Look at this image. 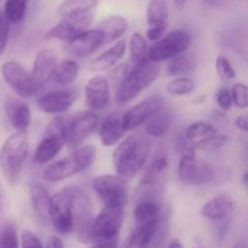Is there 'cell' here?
I'll use <instances>...</instances> for the list:
<instances>
[{
	"instance_id": "48",
	"label": "cell",
	"mask_w": 248,
	"mask_h": 248,
	"mask_svg": "<svg viewBox=\"0 0 248 248\" xmlns=\"http://www.w3.org/2000/svg\"><path fill=\"white\" fill-rule=\"evenodd\" d=\"M87 248H118V244H116V241L107 242V244L92 245V246H90V247H87Z\"/></svg>"
},
{
	"instance_id": "20",
	"label": "cell",
	"mask_w": 248,
	"mask_h": 248,
	"mask_svg": "<svg viewBox=\"0 0 248 248\" xmlns=\"http://www.w3.org/2000/svg\"><path fill=\"white\" fill-rule=\"evenodd\" d=\"M165 224L166 219L164 217L137 224L128 239V248H147L150 246L161 234Z\"/></svg>"
},
{
	"instance_id": "51",
	"label": "cell",
	"mask_w": 248,
	"mask_h": 248,
	"mask_svg": "<svg viewBox=\"0 0 248 248\" xmlns=\"http://www.w3.org/2000/svg\"><path fill=\"white\" fill-rule=\"evenodd\" d=\"M242 186L248 191V171L245 172L244 177H242Z\"/></svg>"
},
{
	"instance_id": "40",
	"label": "cell",
	"mask_w": 248,
	"mask_h": 248,
	"mask_svg": "<svg viewBox=\"0 0 248 248\" xmlns=\"http://www.w3.org/2000/svg\"><path fill=\"white\" fill-rule=\"evenodd\" d=\"M131 68L127 63H124V64L116 65L113 69H110L109 73V84H110L111 89L115 90V92L120 89L121 85L124 84V81L126 80L127 75L130 74Z\"/></svg>"
},
{
	"instance_id": "12",
	"label": "cell",
	"mask_w": 248,
	"mask_h": 248,
	"mask_svg": "<svg viewBox=\"0 0 248 248\" xmlns=\"http://www.w3.org/2000/svg\"><path fill=\"white\" fill-rule=\"evenodd\" d=\"M98 127V116L92 110H82L74 114L67 121L68 149L75 150L82 147V143Z\"/></svg>"
},
{
	"instance_id": "28",
	"label": "cell",
	"mask_w": 248,
	"mask_h": 248,
	"mask_svg": "<svg viewBox=\"0 0 248 248\" xmlns=\"http://www.w3.org/2000/svg\"><path fill=\"white\" fill-rule=\"evenodd\" d=\"M172 115L166 108L162 107L155 115H153L149 120L145 123L144 128L145 133L150 137L161 138L167 135V132L171 128Z\"/></svg>"
},
{
	"instance_id": "13",
	"label": "cell",
	"mask_w": 248,
	"mask_h": 248,
	"mask_svg": "<svg viewBox=\"0 0 248 248\" xmlns=\"http://www.w3.org/2000/svg\"><path fill=\"white\" fill-rule=\"evenodd\" d=\"M92 23H93V15L92 14L63 18L45 34V40L69 41L84 31H89Z\"/></svg>"
},
{
	"instance_id": "45",
	"label": "cell",
	"mask_w": 248,
	"mask_h": 248,
	"mask_svg": "<svg viewBox=\"0 0 248 248\" xmlns=\"http://www.w3.org/2000/svg\"><path fill=\"white\" fill-rule=\"evenodd\" d=\"M10 33V22L5 16L4 11L0 10V55L5 51L9 41Z\"/></svg>"
},
{
	"instance_id": "52",
	"label": "cell",
	"mask_w": 248,
	"mask_h": 248,
	"mask_svg": "<svg viewBox=\"0 0 248 248\" xmlns=\"http://www.w3.org/2000/svg\"><path fill=\"white\" fill-rule=\"evenodd\" d=\"M186 1H188V0H173L174 5H176V7H178V9L183 7L184 5H186Z\"/></svg>"
},
{
	"instance_id": "9",
	"label": "cell",
	"mask_w": 248,
	"mask_h": 248,
	"mask_svg": "<svg viewBox=\"0 0 248 248\" xmlns=\"http://www.w3.org/2000/svg\"><path fill=\"white\" fill-rule=\"evenodd\" d=\"M92 188L103 202V206L125 208L130 200L126 179L119 174H101L96 177L92 181Z\"/></svg>"
},
{
	"instance_id": "11",
	"label": "cell",
	"mask_w": 248,
	"mask_h": 248,
	"mask_svg": "<svg viewBox=\"0 0 248 248\" xmlns=\"http://www.w3.org/2000/svg\"><path fill=\"white\" fill-rule=\"evenodd\" d=\"M0 73L7 86L19 97L29 98L38 91L31 73L16 61H6L0 67Z\"/></svg>"
},
{
	"instance_id": "1",
	"label": "cell",
	"mask_w": 248,
	"mask_h": 248,
	"mask_svg": "<svg viewBox=\"0 0 248 248\" xmlns=\"http://www.w3.org/2000/svg\"><path fill=\"white\" fill-rule=\"evenodd\" d=\"M124 207L103 206L98 215L93 217L87 227L78 232V239L81 244L97 245L114 242L123 228Z\"/></svg>"
},
{
	"instance_id": "25",
	"label": "cell",
	"mask_w": 248,
	"mask_h": 248,
	"mask_svg": "<svg viewBox=\"0 0 248 248\" xmlns=\"http://www.w3.org/2000/svg\"><path fill=\"white\" fill-rule=\"evenodd\" d=\"M29 196L36 218L43 223L50 222L51 195L47 189L39 183H31L29 186Z\"/></svg>"
},
{
	"instance_id": "3",
	"label": "cell",
	"mask_w": 248,
	"mask_h": 248,
	"mask_svg": "<svg viewBox=\"0 0 248 248\" xmlns=\"http://www.w3.org/2000/svg\"><path fill=\"white\" fill-rule=\"evenodd\" d=\"M96 155L97 149L93 145H82L78 149L72 150L68 156L46 166L43 174L44 179L46 182L56 183L81 173L93 164Z\"/></svg>"
},
{
	"instance_id": "41",
	"label": "cell",
	"mask_w": 248,
	"mask_h": 248,
	"mask_svg": "<svg viewBox=\"0 0 248 248\" xmlns=\"http://www.w3.org/2000/svg\"><path fill=\"white\" fill-rule=\"evenodd\" d=\"M18 235L16 228L12 224H7L0 230V248H19Z\"/></svg>"
},
{
	"instance_id": "43",
	"label": "cell",
	"mask_w": 248,
	"mask_h": 248,
	"mask_svg": "<svg viewBox=\"0 0 248 248\" xmlns=\"http://www.w3.org/2000/svg\"><path fill=\"white\" fill-rule=\"evenodd\" d=\"M216 102H217V106L219 107L222 110H224V111L230 110V109H232V107L234 106L232 89L224 86V87H222V89L218 90L217 94H216Z\"/></svg>"
},
{
	"instance_id": "17",
	"label": "cell",
	"mask_w": 248,
	"mask_h": 248,
	"mask_svg": "<svg viewBox=\"0 0 248 248\" xmlns=\"http://www.w3.org/2000/svg\"><path fill=\"white\" fill-rule=\"evenodd\" d=\"M147 38L157 41L165 35L169 27V6L166 0H150L147 9Z\"/></svg>"
},
{
	"instance_id": "6",
	"label": "cell",
	"mask_w": 248,
	"mask_h": 248,
	"mask_svg": "<svg viewBox=\"0 0 248 248\" xmlns=\"http://www.w3.org/2000/svg\"><path fill=\"white\" fill-rule=\"evenodd\" d=\"M67 142V121L55 116L46 126L44 137L34 152L33 160L38 165L50 164L60 154Z\"/></svg>"
},
{
	"instance_id": "42",
	"label": "cell",
	"mask_w": 248,
	"mask_h": 248,
	"mask_svg": "<svg viewBox=\"0 0 248 248\" xmlns=\"http://www.w3.org/2000/svg\"><path fill=\"white\" fill-rule=\"evenodd\" d=\"M234 106L239 109L248 108V86L244 82H236L232 86Z\"/></svg>"
},
{
	"instance_id": "37",
	"label": "cell",
	"mask_w": 248,
	"mask_h": 248,
	"mask_svg": "<svg viewBox=\"0 0 248 248\" xmlns=\"http://www.w3.org/2000/svg\"><path fill=\"white\" fill-rule=\"evenodd\" d=\"M195 89V82L189 77H179L174 78L167 84L166 91L170 96H186L190 94Z\"/></svg>"
},
{
	"instance_id": "36",
	"label": "cell",
	"mask_w": 248,
	"mask_h": 248,
	"mask_svg": "<svg viewBox=\"0 0 248 248\" xmlns=\"http://www.w3.org/2000/svg\"><path fill=\"white\" fill-rule=\"evenodd\" d=\"M218 130L207 121H195L191 124L186 131V137L190 142H196L202 138L210 137V136L217 135Z\"/></svg>"
},
{
	"instance_id": "14",
	"label": "cell",
	"mask_w": 248,
	"mask_h": 248,
	"mask_svg": "<svg viewBox=\"0 0 248 248\" xmlns=\"http://www.w3.org/2000/svg\"><path fill=\"white\" fill-rule=\"evenodd\" d=\"M164 107V102L160 96H152L143 99L136 106L131 107L127 111L123 114V123L126 131H132L140 126L145 125L153 115L157 113Z\"/></svg>"
},
{
	"instance_id": "35",
	"label": "cell",
	"mask_w": 248,
	"mask_h": 248,
	"mask_svg": "<svg viewBox=\"0 0 248 248\" xmlns=\"http://www.w3.org/2000/svg\"><path fill=\"white\" fill-rule=\"evenodd\" d=\"M228 140H229L228 136L217 133V135L193 142L191 143V149H193V152H215V150L224 147Z\"/></svg>"
},
{
	"instance_id": "19",
	"label": "cell",
	"mask_w": 248,
	"mask_h": 248,
	"mask_svg": "<svg viewBox=\"0 0 248 248\" xmlns=\"http://www.w3.org/2000/svg\"><path fill=\"white\" fill-rule=\"evenodd\" d=\"M57 65V55L51 48H43L36 53L31 69V77L36 90L44 87L51 79H53Z\"/></svg>"
},
{
	"instance_id": "30",
	"label": "cell",
	"mask_w": 248,
	"mask_h": 248,
	"mask_svg": "<svg viewBox=\"0 0 248 248\" xmlns=\"http://www.w3.org/2000/svg\"><path fill=\"white\" fill-rule=\"evenodd\" d=\"M97 4L98 0H64L58 6L57 15L63 18L80 16V15L89 14L97 6Z\"/></svg>"
},
{
	"instance_id": "27",
	"label": "cell",
	"mask_w": 248,
	"mask_h": 248,
	"mask_svg": "<svg viewBox=\"0 0 248 248\" xmlns=\"http://www.w3.org/2000/svg\"><path fill=\"white\" fill-rule=\"evenodd\" d=\"M97 28L103 33V45L114 43L127 31L128 22L123 16H109L104 18Z\"/></svg>"
},
{
	"instance_id": "34",
	"label": "cell",
	"mask_w": 248,
	"mask_h": 248,
	"mask_svg": "<svg viewBox=\"0 0 248 248\" xmlns=\"http://www.w3.org/2000/svg\"><path fill=\"white\" fill-rule=\"evenodd\" d=\"M133 217L137 224L159 219L162 217L161 206L159 202H154V201H140L133 211Z\"/></svg>"
},
{
	"instance_id": "50",
	"label": "cell",
	"mask_w": 248,
	"mask_h": 248,
	"mask_svg": "<svg viewBox=\"0 0 248 248\" xmlns=\"http://www.w3.org/2000/svg\"><path fill=\"white\" fill-rule=\"evenodd\" d=\"M232 248H248V244L246 241H244V240H239V241L235 242L234 246Z\"/></svg>"
},
{
	"instance_id": "23",
	"label": "cell",
	"mask_w": 248,
	"mask_h": 248,
	"mask_svg": "<svg viewBox=\"0 0 248 248\" xmlns=\"http://www.w3.org/2000/svg\"><path fill=\"white\" fill-rule=\"evenodd\" d=\"M234 207L235 202L232 196L228 194H219L201 207V215L212 222H225L232 219Z\"/></svg>"
},
{
	"instance_id": "53",
	"label": "cell",
	"mask_w": 248,
	"mask_h": 248,
	"mask_svg": "<svg viewBox=\"0 0 248 248\" xmlns=\"http://www.w3.org/2000/svg\"><path fill=\"white\" fill-rule=\"evenodd\" d=\"M205 2H207V4H216V2L220 1V0H203Z\"/></svg>"
},
{
	"instance_id": "24",
	"label": "cell",
	"mask_w": 248,
	"mask_h": 248,
	"mask_svg": "<svg viewBox=\"0 0 248 248\" xmlns=\"http://www.w3.org/2000/svg\"><path fill=\"white\" fill-rule=\"evenodd\" d=\"M126 47H127L126 40L121 39L116 41L115 45L104 51L90 63V69L92 72H106V70L113 69L114 67H116L119 61L125 56Z\"/></svg>"
},
{
	"instance_id": "38",
	"label": "cell",
	"mask_w": 248,
	"mask_h": 248,
	"mask_svg": "<svg viewBox=\"0 0 248 248\" xmlns=\"http://www.w3.org/2000/svg\"><path fill=\"white\" fill-rule=\"evenodd\" d=\"M28 0H6L4 14L10 23H18L23 19L27 11Z\"/></svg>"
},
{
	"instance_id": "4",
	"label": "cell",
	"mask_w": 248,
	"mask_h": 248,
	"mask_svg": "<svg viewBox=\"0 0 248 248\" xmlns=\"http://www.w3.org/2000/svg\"><path fill=\"white\" fill-rule=\"evenodd\" d=\"M29 143L27 132L16 131L10 135L0 148V169L10 183L19 177L28 156Z\"/></svg>"
},
{
	"instance_id": "26",
	"label": "cell",
	"mask_w": 248,
	"mask_h": 248,
	"mask_svg": "<svg viewBox=\"0 0 248 248\" xmlns=\"http://www.w3.org/2000/svg\"><path fill=\"white\" fill-rule=\"evenodd\" d=\"M73 218H74V232H77L87 227L93 219L91 201L87 198L86 194L79 188H78L77 198H75Z\"/></svg>"
},
{
	"instance_id": "47",
	"label": "cell",
	"mask_w": 248,
	"mask_h": 248,
	"mask_svg": "<svg viewBox=\"0 0 248 248\" xmlns=\"http://www.w3.org/2000/svg\"><path fill=\"white\" fill-rule=\"evenodd\" d=\"M235 125L239 130L248 132V115H239L235 120Z\"/></svg>"
},
{
	"instance_id": "44",
	"label": "cell",
	"mask_w": 248,
	"mask_h": 248,
	"mask_svg": "<svg viewBox=\"0 0 248 248\" xmlns=\"http://www.w3.org/2000/svg\"><path fill=\"white\" fill-rule=\"evenodd\" d=\"M21 248H46L38 236L31 230H23L19 236Z\"/></svg>"
},
{
	"instance_id": "2",
	"label": "cell",
	"mask_w": 248,
	"mask_h": 248,
	"mask_svg": "<svg viewBox=\"0 0 248 248\" xmlns=\"http://www.w3.org/2000/svg\"><path fill=\"white\" fill-rule=\"evenodd\" d=\"M150 152V143L131 135L124 138L113 153V165L116 174L132 179L144 167Z\"/></svg>"
},
{
	"instance_id": "10",
	"label": "cell",
	"mask_w": 248,
	"mask_h": 248,
	"mask_svg": "<svg viewBox=\"0 0 248 248\" xmlns=\"http://www.w3.org/2000/svg\"><path fill=\"white\" fill-rule=\"evenodd\" d=\"M213 167L203 160L196 157L195 152L183 154L179 159L178 177L184 186H203L212 181Z\"/></svg>"
},
{
	"instance_id": "33",
	"label": "cell",
	"mask_w": 248,
	"mask_h": 248,
	"mask_svg": "<svg viewBox=\"0 0 248 248\" xmlns=\"http://www.w3.org/2000/svg\"><path fill=\"white\" fill-rule=\"evenodd\" d=\"M130 58L133 67L149 61V47L140 33H133L130 38Z\"/></svg>"
},
{
	"instance_id": "29",
	"label": "cell",
	"mask_w": 248,
	"mask_h": 248,
	"mask_svg": "<svg viewBox=\"0 0 248 248\" xmlns=\"http://www.w3.org/2000/svg\"><path fill=\"white\" fill-rule=\"evenodd\" d=\"M79 73V64L74 60L67 58V60H63L62 62L58 63L57 69H56L55 75H53V81L65 89V87L70 86V85L77 81Z\"/></svg>"
},
{
	"instance_id": "21",
	"label": "cell",
	"mask_w": 248,
	"mask_h": 248,
	"mask_svg": "<svg viewBox=\"0 0 248 248\" xmlns=\"http://www.w3.org/2000/svg\"><path fill=\"white\" fill-rule=\"evenodd\" d=\"M127 132L123 123V114L115 111L104 118L98 126V136L103 147H114L119 144Z\"/></svg>"
},
{
	"instance_id": "46",
	"label": "cell",
	"mask_w": 248,
	"mask_h": 248,
	"mask_svg": "<svg viewBox=\"0 0 248 248\" xmlns=\"http://www.w3.org/2000/svg\"><path fill=\"white\" fill-rule=\"evenodd\" d=\"M46 248H64L62 239L57 235H51L46 242Z\"/></svg>"
},
{
	"instance_id": "5",
	"label": "cell",
	"mask_w": 248,
	"mask_h": 248,
	"mask_svg": "<svg viewBox=\"0 0 248 248\" xmlns=\"http://www.w3.org/2000/svg\"><path fill=\"white\" fill-rule=\"evenodd\" d=\"M160 70V63L152 62L150 60L143 64L135 65L120 89L115 92L116 102L121 104L132 102L138 94L142 93L147 87L156 81Z\"/></svg>"
},
{
	"instance_id": "16",
	"label": "cell",
	"mask_w": 248,
	"mask_h": 248,
	"mask_svg": "<svg viewBox=\"0 0 248 248\" xmlns=\"http://www.w3.org/2000/svg\"><path fill=\"white\" fill-rule=\"evenodd\" d=\"M78 99V92L74 89L53 90L39 97L38 107L43 113L62 114L69 110Z\"/></svg>"
},
{
	"instance_id": "8",
	"label": "cell",
	"mask_w": 248,
	"mask_h": 248,
	"mask_svg": "<svg viewBox=\"0 0 248 248\" xmlns=\"http://www.w3.org/2000/svg\"><path fill=\"white\" fill-rule=\"evenodd\" d=\"M193 44V36L186 31L176 29L165 34L160 40L155 41L149 48V60L155 63L171 61L177 56L186 53Z\"/></svg>"
},
{
	"instance_id": "31",
	"label": "cell",
	"mask_w": 248,
	"mask_h": 248,
	"mask_svg": "<svg viewBox=\"0 0 248 248\" xmlns=\"http://www.w3.org/2000/svg\"><path fill=\"white\" fill-rule=\"evenodd\" d=\"M195 69V61L188 53H182L173 60L169 61L166 74L169 77H188Z\"/></svg>"
},
{
	"instance_id": "7",
	"label": "cell",
	"mask_w": 248,
	"mask_h": 248,
	"mask_svg": "<svg viewBox=\"0 0 248 248\" xmlns=\"http://www.w3.org/2000/svg\"><path fill=\"white\" fill-rule=\"evenodd\" d=\"M78 188L65 186L51 196L50 223L56 232L61 235H67L74 232V203Z\"/></svg>"
},
{
	"instance_id": "22",
	"label": "cell",
	"mask_w": 248,
	"mask_h": 248,
	"mask_svg": "<svg viewBox=\"0 0 248 248\" xmlns=\"http://www.w3.org/2000/svg\"><path fill=\"white\" fill-rule=\"evenodd\" d=\"M5 114L15 130L27 132L31 123V110L26 102L18 97L9 96L5 99Z\"/></svg>"
},
{
	"instance_id": "39",
	"label": "cell",
	"mask_w": 248,
	"mask_h": 248,
	"mask_svg": "<svg viewBox=\"0 0 248 248\" xmlns=\"http://www.w3.org/2000/svg\"><path fill=\"white\" fill-rule=\"evenodd\" d=\"M216 72H217L218 78L225 82L235 79L236 77V70L232 67V62L223 55L218 56L216 60Z\"/></svg>"
},
{
	"instance_id": "18",
	"label": "cell",
	"mask_w": 248,
	"mask_h": 248,
	"mask_svg": "<svg viewBox=\"0 0 248 248\" xmlns=\"http://www.w3.org/2000/svg\"><path fill=\"white\" fill-rule=\"evenodd\" d=\"M104 36L103 33L96 29H89L77 38L67 41L64 45V51L68 55L78 58L89 57L97 48L103 46Z\"/></svg>"
},
{
	"instance_id": "32",
	"label": "cell",
	"mask_w": 248,
	"mask_h": 248,
	"mask_svg": "<svg viewBox=\"0 0 248 248\" xmlns=\"http://www.w3.org/2000/svg\"><path fill=\"white\" fill-rule=\"evenodd\" d=\"M169 157L166 155H161V156H156L145 169L144 173H143L142 181L140 184L147 186V184H156L160 183V177L167 171L169 169Z\"/></svg>"
},
{
	"instance_id": "15",
	"label": "cell",
	"mask_w": 248,
	"mask_h": 248,
	"mask_svg": "<svg viewBox=\"0 0 248 248\" xmlns=\"http://www.w3.org/2000/svg\"><path fill=\"white\" fill-rule=\"evenodd\" d=\"M111 98V86L108 78L103 75H94L85 85V102L89 110H103Z\"/></svg>"
},
{
	"instance_id": "49",
	"label": "cell",
	"mask_w": 248,
	"mask_h": 248,
	"mask_svg": "<svg viewBox=\"0 0 248 248\" xmlns=\"http://www.w3.org/2000/svg\"><path fill=\"white\" fill-rule=\"evenodd\" d=\"M166 248H184L183 245H182V242L179 241L178 239H173L170 241L169 246H167Z\"/></svg>"
}]
</instances>
